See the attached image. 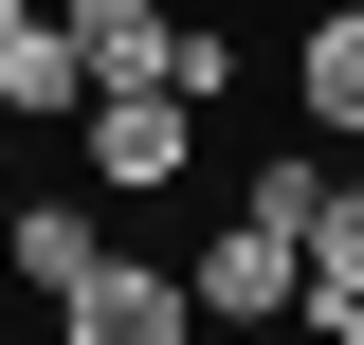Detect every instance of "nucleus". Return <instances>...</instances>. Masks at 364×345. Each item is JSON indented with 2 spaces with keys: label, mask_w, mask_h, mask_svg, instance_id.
<instances>
[{
  "label": "nucleus",
  "mask_w": 364,
  "mask_h": 345,
  "mask_svg": "<svg viewBox=\"0 0 364 345\" xmlns=\"http://www.w3.org/2000/svg\"><path fill=\"white\" fill-rule=\"evenodd\" d=\"M55 146H73L109 200H182V182H200V91H164V73H109V91H91Z\"/></svg>",
  "instance_id": "1"
},
{
  "label": "nucleus",
  "mask_w": 364,
  "mask_h": 345,
  "mask_svg": "<svg viewBox=\"0 0 364 345\" xmlns=\"http://www.w3.org/2000/svg\"><path fill=\"white\" fill-rule=\"evenodd\" d=\"M182 291H200V327H273V309L310 291V255H291V218H219Z\"/></svg>",
  "instance_id": "2"
},
{
  "label": "nucleus",
  "mask_w": 364,
  "mask_h": 345,
  "mask_svg": "<svg viewBox=\"0 0 364 345\" xmlns=\"http://www.w3.org/2000/svg\"><path fill=\"white\" fill-rule=\"evenodd\" d=\"M55 327H73V345H182V327H200V291H182L164 255H109L73 309H55Z\"/></svg>",
  "instance_id": "3"
},
{
  "label": "nucleus",
  "mask_w": 364,
  "mask_h": 345,
  "mask_svg": "<svg viewBox=\"0 0 364 345\" xmlns=\"http://www.w3.org/2000/svg\"><path fill=\"white\" fill-rule=\"evenodd\" d=\"M73 109H91V55H73V18L37 0V18L0 37V128H73Z\"/></svg>",
  "instance_id": "4"
},
{
  "label": "nucleus",
  "mask_w": 364,
  "mask_h": 345,
  "mask_svg": "<svg viewBox=\"0 0 364 345\" xmlns=\"http://www.w3.org/2000/svg\"><path fill=\"white\" fill-rule=\"evenodd\" d=\"M291 109L328 146H364V0H310V37H291Z\"/></svg>",
  "instance_id": "5"
},
{
  "label": "nucleus",
  "mask_w": 364,
  "mask_h": 345,
  "mask_svg": "<svg viewBox=\"0 0 364 345\" xmlns=\"http://www.w3.org/2000/svg\"><path fill=\"white\" fill-rule=\"evenodd\" d=\"M291 255H310V291H291V309L364 345V182H346V164H328V200H310V236H291Z\"/></svg>",
  "instance_id": "6"
},
{
  "label": "nucleus",
  "mask_w": 364,
  "mask_h": 345,
  "mask_svg": "<svg viewBox=\"0 0 364 345\" xmlns=\"http://www.w3.org/2000/svg\"><path fill=\"white\" fill-rule=\"evenodd\" d=\"M55 18H73L91 91H109V73H164V91H182V0H55Z\"/></svg>",
  "instance_id": "7"
},
{
  "label": "nucleus",
  "mask_w": 364,
  "mask_h": 345,
  "mask_svg": "<svg viewBox=\"0 0 364 345\" xmlns=\"http://www.w3.org/2000/svg\"><path fill=\"white\" fill-rule=\"evenodd\" d=\"M0 255L37 273V291H55V309H73V291H91V273H109V218H91V200H18V218H0Z\"/></svg>",
  "instance_id": "8"
},
{
  "label": "nucleus",
  "mask_w": 364,
  "mask_h": 345,
  "mask_svg": "<svg viewBox=\"0 0 364 345\" xmlns=\"http://www.w3.org/2000/svg\"><path fill=\"white\" fill-rule=\"evenodd\" d=\"M310 200H328V146H255V182H237V218H291V236H310Z\"/></svg>",
  "instance_id": "9"
},
{
  "label": "nucleus",
  "mask_w": 364,
  "mask_h": 345,
  "mask_svg": "<svg viewBox=\"0 0 364 345\" xmlns=\"http://www.w3.org/2000/svg\"><path fill=\"white\" fill-rule=\"evenodd\" d=\"M18 18H37V0H0V37H18Z\"/></svg>",
  "instance_id": "10"
}]
</instances>
